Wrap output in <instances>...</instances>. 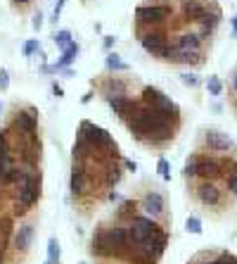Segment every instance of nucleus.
I'll return each mask as SVG.
<instances>
[{"mask_svg":"<svg viewBox=\"0 0 237 264\" xmlns=\"http://www.w3.org/2000/svg\"><path fill=\"white\" fill-rule=\"evenodd\" d=\"M12 10L17 12V14H26V12L33 10V5H36V0H10Z\"/></svg>","mask_w":237,"mask_h":264,"instance_id":"13","label":"nucleus"},{"mask_svg":"<svg viewBox=\"0 0 237 264\" xmlns=\"http://www.w3.org/2000/svg\"><path fill=\"white\" fill-rule=\"evenodd\" d=\"M235 112H237V107H235Z\"/></svg>","mask_w":237,"mask_h":264,"instance_id":"27","label":"nucleus"},{"mask_svg":"<svg viewBox=\"0 0 237 264\" xmlns=\"http://www.w3.org/2000/svg\"><path fill=\"white\" fill-rule=\"evenodd\" d=\"M233 36H235V38H237V14H235V17H233Z\"/></svg>","mask_w":237,"mask_h":264,"instance_id":"24","label":"nucleus"},{"mask_svg":"<svg viewBox=\"0 0 237 264\" xmlns=\"http://www.w3.org/2000/svg\"><path fill=\"white\" fill-rule=\"evenodd\" d=\"M53 93L57 95V98H62V95H64V90H62V86H57V84H53Z\"/></svg>","mask_w":237,"mask_h":264,"instance_id":"23","label":"nucleus"},{"mask_svg":"<svg viewBox=\"0 0 237 264\" xmlns=\"http://www.w3.org/2000/svg\"><path fill=\"white\" fill-rule=\"evenodd\" d=\"M228 100H230V105H233V110L237 107V65L235 69L230 72V84H228Z\"/></svg>","mask_w":237,"mask_h":264,"instance_id":"10","label":"nucleus"},{"mask_svg":"<svg viewBox=\"0 0 237 264\" xmlns=\"http://www.w3.org/2000/svg\"><path fill=\"white\" fill-rule=\"evenodd\" d=\"M135 198H138L140 207L145 209L150 217L173 224L171 209H169V200H166V195H164L159 188H154V186H140V190L135 193Z\"/></svg>","mask_w":237,"mask_h":264,"instance_id":"6","label":"nucleus"},{"mask_svg":"<svg viewBox=\"0 0 237 264\" xmlns=\"http://www.w3.org/2000/svg\"><path fill=\"white\" fill-rule=\"evenodd\" d=\"M105 65H107L109 72H117V74H128V65H126V62H121V57H118L117 53H107Z\"/></svg>","mask_w":237,"mask_h":264,"instance_id":"9","label":"nucleus"},{"mask_svg":"<svg viewBox=\"0 0 237 264\" xmlns=\"http://www.w3.org/2000/svg\"><path fill=\"white\" fill-rule=\"evenodd\" d=\"M114 43H117V38H114V36H105V50H112Z\"/></svg>","mask_w":237,"mask_h":264,"instance_id":"22","label":"nucleus"},{"mask_svg":"<svg viewBox=\"0 0 237 264\" xmlns=\"http://www.w3.org/2000/svg\"><path fill=\"white\" fill-rule=\"evenodd\" d=\"M22 53H24V57H31L33 53H41V41H38V38L26 41V43H24V48H22Z\"/></svg>","mask_w":237,"mask_h":264,"instance_id":"15","label":"nucleus"},{"mask_svg":"<svg viewBox=\"0 0 237 264\" xmlns=\"http://www.w3.org/2000/svg\"><path fill=\"white\" fill-rule=\"evenodd\" d=\"M123 162L112 133L93 121H81L71 148V202L78 214L90 217L107 200H114V188L123 178Z\"/></svg>","mask_w":237,"mask_h":264,"instance_id":"2","label":"nucleus"},{"mask_svg":"<svg viewBox=\"0 0 237 264\" xmlns=\"http://www.w3.org/2000/svg\"><path fill=\"white\" fill-rule=\"evenodd\" d=\"M206 90H209V95L218 98V95L223 93V84H221V79H218V77H209V81H206Z\"/></svg>","mask_w":237,"mask_h":264,"instance_id":"14","label":"nucleus"},{"mask_svg":"<svg viewBox=\"0 0 237 264\" xmlns=\"http://www.w3.org/2000/svg\"><path fill=\"white\" fill-rule=\"evenodd\" d=\"M78 53H81V45H78V43L74 41V43L69 45L66 50H62V57H59V60H57V65H55V67H57V72H59V69H64V67H69V65H71V62H74L76 57H78Z\"/></svg>","mask_w":237,"mask_h":264,"instance_id":"8","label":"nucleus"},{"mask_svg":"<svg viewBox=\"0 0 237 264\" xmlns=\"http://www.w3.org/2000/svg\"><path fill=\"white\" fill-rule=\"evenodd\" d=\"M71 43H74V38H71V31L62 29V31L55 33V45H57L59 50H66V48H69Z\"/></svg>","mask_w":237,"mask_h":264,"instance_id":"12","label":"nucleus"},{"mask_svg":"<svg viewBox=\"0 0 237 264\" xmlns=\"http://www.w3.org/2000/svg\"><path fill=\"white\" fill-rule=\"evenodd\" d=\"M173 17H176L173 2H152V0H147V2L135 7L133 31L140 33L145 29H152V26H169Z\"/></svg>","mask_w":237,"mask_h":264,"instance_id":"5","label":"nucleus"},{"mask_svg":"<svg viewBox=\"0 0 237 264\" xmlns=\"http://www.w3.org/2000/svg\"><path fill=\"white\" fill-rule=\"evenodd\" d=\"M171 238V224L150 217L138 198H126L90 236L95 264H159Z\"/></svg>","mask_w":237,"mask_h":264,"instance_id":"1","label":"nucleus"},{"mask_svg":"<svg viewBox=\"0 0 237 264\" xmlns=\"http://www.w3.org/2000/svg\"><path fill=\"white\" fill-rule=\"evenodd\" d=\"M185 186H187V200L211 217H221L235 205V200L230 198L223 183L192 178V181H185Z\"/></svg>","mask_w":237,"mask_h":264,"instance_id":"4","label":"nucleus"},{"mask_svg":"<svg viewBox=\"0 0 237 264\" xmlns=\"http://www.w3.org/2000/svg\"><path fill=\"white\" fill-rule=\"evenodd\" d=\"M33 29H36V31H41V26H43V14H41V12H36V14H33V24H31Z\"/></svg>","mask_w":237,"mask_h":264,"instance_id":"20","label":"nucleus"},{"mask_svg":"<svg viewBox=\"0 0 237 264\" xmlns=\"http://www.w3.org/2000/svg\"><path fill=\"white\" fill-rule=\"evenodd\" d=\"M235 148H237V143L226 131L209 126V129H202V131H199V138H197V148H194V150L209 153V155H230Z\"/></svg>","mask_w":237,"mask_h":264,"instance_id":"7","label":"nucleus"},{"mask_svg":"<svg viewBox=\"0 0 237 264\" xmlns=\"http://www.w3.org/2000/svg\"><path fill=\"white\" fill-rule=\"evenodd\" d=\"M10 88V74L7 69H0V90H7Z\"/></svg>","mask_w":237,"mask_h":264,"instance_id":"18","label":"nucleus"},{"mask_svg":"<svg viewBox=\"0 0 237 264\" xmlns=\"http://www.w3.org/2000/svg\"><path fill=\"white\" fill-rule=\"evenodd\" d=\"M0 112H2V100H0Z\"/></svg>","mask_w":237,"mask_h":264,"instance_id":"26","label":"nucleus"},{"mask_svg":"<svg viewBox=\"0 0 237 264\" xmlns=\"http://www.w3.org/2000/svg\"><path fill=\"white\" fill-rule=\"evenodd\" d=\"M152 2H173V0H152Z\"/></svg>","mask_w":237,"mask_h":264,"instance_id":"25","label":"nucleus"},{"mask_svg":"<svg viewBox=\"0 0 237 264\" xmlns=\"http://www.w3.org/2000/svg\"><path fill=\"white\" fill-rule=\"evenodd\" d=\"M185 229H187V233H202V221L197 219V217H190V219L185 221Z\"/></svg>","mask_w":237,"mask_h":264,"instance_id":"16","label":"nucleus"},{"mask_svg":"<svg viewBox=\"0 0 237 264\" xmlns=\"http://www.w3.org/2000/svg\"><path fill=\"white\" fill-rule=\"evenodd\" d=\"M64 2H66V0H57V5H55V12H53V19H55V22L59 19V14H62V7H64Z\"/></svg>","mask_w":237,"mask_h":264,"instance_id":"21","label":"nucleus"},{"mask_svg":"<svg viewBox=\"0 0 237 264\" xmlns=\"http://www.w3.org/2000/svg\"><path fill=\"white\" fill-rule=\"evenodd\" d=\"M121 121L126 124L128 133L142 148L157 150V153L171 148L176 143L180 129H183L180 107L171 98L164 105H147V102H142L138 98V93H133L128 110L123 112Z\"/></svg>","mask_w":237,"mask_h":264,"instance_id":"3","label":"nucleus"},{"mask_svg":"<svg viewBox=\"0 0 237 264\" xmlns=\"http://www.w3.org/2000/svg\"><path fill=\"white\" fill-rule=\"evenodd\" d=\"M45 264H59V241L57 238L48 241V262Z\"/></svg>","mask_w":237,"mask_h":264,"instance_id":"11","label":"nucleus"},{"mask_svg":"<svg viewBox=\"0 0 237 264\" xmlns=\"http://www.w3.org/2000/svg\"><path fill=\"white\" fill-rule=\"evenodd\" d=\"M157 169H159V174L164 176V178H169V169H171V167H169V162H166V160H159V165H157Z\"/></svg>","mask_w":237,"mask_h":264,"instance_id":"19","label":"nucleus"},{"mask_svg":"<svg viewBox=\"0 0 237 264\" xmlns=\"http://www.w3.org/2000/svg\"><path fill=\"white\" fill-rule=\"evenodd\" d=\"M180 81H183L185 86H190V88H197L199 84H202V79L194 77V74H180Z\"/></svg>","mask_w":237,"mask_h":264,"instance_id":"17","label":"nucleus"}]
</instances>
